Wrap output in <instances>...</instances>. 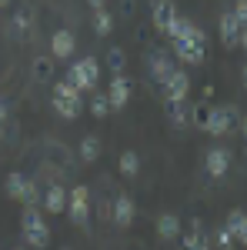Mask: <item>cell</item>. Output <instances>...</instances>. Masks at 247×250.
<instances>
[{
  "mask_svg": "<svg viewBox=\"0 0 247 250\" xmlns=\"http://www.w3.org/2000/svg\"><path fill=\"white\" fill-rule=\"evenodd\" d=\"M54 110H57L60 117H67V120L80 117V110H84V100H80V90H77L74 83H67V80L54 83Z\"/></svg>",
  "mask_w": 247,
  "mask_h": 250,
  "instance_id": "obj_1",
  "label": "cell"
},
{
  "mask_svg": "<svg viewBox=\"0 0 247 250\" xmlns=\"http://www.w3.org/2000/svg\"><path fill=\"white\" fill-rule=\"evenodd\" d=\"M20 230H23V240H27L30 247H47V244H50V227L44 224V217L37 213V207H27V210H23Z\"/></svg>",
  "mask_w": 247,
  "mask_h": 250,
  "instance_id": "obj_2",
  "label": "cell"
},
{
  "mask_svg": "<svg viewBox=\"0 0 247 250\" xmlns=\"http://www.w3.org/2000/svg\"><path fill=\"white\" fill-rule=\"evenodd\" d=\"M97 77H100V63L94 57L77 60V63H70V70H67V83H74L77 90H94Z\"/></svg>",
  "mask_w": 247,
  "mask_h": 250,
  "instance_id": "obj_3",
  "label": "cell"
},
{
  "mask_svg": "<svg viewBox=\"0 0 247 250\" xmlns=\"http://www.w3.org/2000/svg\"><path fill=\"white\" fill-rule=\"evenodd\" d=\"M174 54L184 60V63H190V67H197V63H204V30L197 27V34L194 37H177L174 40Z\"/></svg>",
  "mask_w": 247,
  "mask_h": 250,
  "instance_id": "obj_4",
  "label": "cell"
},
{
  "mask_svg": "<svg viewBox=\"0 0 247 250\" xmlns=\"http://www.w3.org/2000/svg\"><path fill=\"white\" fill-rule=\"evenodd\" d=\"M237 107L234 104H221V107H214L210 110V124H207V134H214V137H224L227 130H234L237 127Z\"/></svg>",
  "mask_w": 247,
  "mask_h": 250,
  "instance_id": "obj_5",
  "label": "cell"
},
{
  "mask_svg": "<svg viewBox=\"0 0 247 250\" xmlns=\"http://www.w3.org/2000/svg\"><path fill=\"white\" fill-rule=\"evenodd\" d=\"M67 204H70L74 224H87V217H90V190L87 187H74L70 197H67Z\"/></svg>",
  "mask_w": 247,
  "mask_h": 250,
  "instance_id": "obj_6",
  "label": "cell"
},
{
  "mask_svg": "<svg viewBox=\"0 0 247 250\" xmlns=\"http://www.w3.org/2000/svg\"><path fill=\"white\" fill-rule=\"evenodd\" d=\"M164 87V97L167 100H187V94H190V77L184 74V70H171V77L160 83Z\"/></svg>",
  "mask_w": 247,
  "mask_h": 250,
  "instance_id": "obj_7",
  "label": "cell"
},
{
  "mask_svg": "<svg viewBox=\"0 0 247 250\" xmlns=\"http://www.w3.org/2000/svg\"><path fill=\"white\" fill-rule=\"evenodd\" d=\"M174 20H177L174 0H154V27H157V34H171Z\"/></svg>",
  "mask_w": 247,
  "mask_h": 250,
  "instance_id": "obj_8",
  "label": "cell"
},
{
  "mask_svg": "<svg viewBox=\"0 0 247 250\" xmlns=\"http://www.w3.org/2000/svg\"><path fill=\"white\" fill-rule=\"evenodd\" d=\"M127 100H131V80L124 77V74H114V80H111V90H107V104H111V110L124 107Z\"/></svg>",
  "mask_w": 247,
  "mask_h": 250,
  "instance_id": "obj_9",
  "label": "cell"
},
{
  "mask_svg": "<svg viewBox=\"0 0 247 250\" xmlns=\"http://www.w3.org/2000/svg\"><path fill=\"white\" fill-rule=\"evenodd\" d=\"M147 70H151V77L157 80V83H164V80L171 77V60H167V54L164 50H151L147 54Z\"/></svg>",
  "mask_w": 247,
  "mask_h": 250,
  "instance_id": "obj_10",
  "label": "cell"
},
{
  "mask_svg": "<svg viewBox=\"0 0 247 250\" xmlns=\"http://www.w3.org/2000/svg\"><path fill=\"white\" fill-rule=\"evenodd\" d=\"M74 47H77V40L70 30H57L54 37H50V57H57V60H67L70 54H74Z\"/></svg>",
  "mask_w": 247,
  "mask_h": 250,
  "instance_id": "obj_11",
  "label": "cell"
},
{
  "mask_svg": "<svg viewBox=\"0 0 247 250\" xmlns=\"http://www.w3.org/2000/svg\"><path fill=\"white\" fill-rule=\"evenodd\" d=\"M134 213H137V207H134V200L127 197V193H117L114 207H111V217H114V224H120V227H131Z\"/></svg>",
  "mask_w": 247,
  "mask_h": 250,
  "instance_id": "obj_12",
  "label": "cell"
},
{
  "mask_svg": "<svg viewBox=\"0 0 247 250\" xmlns=\"http://www.w3.org/2000/svg\"><path fill=\"white\" fill-rule=\"evenodd\" d=\"M241 30H244V27H241L237 17L227 10V14L221 17V40H224V47H237V43H241Z\"/></svg>",
  "mask_w": 247,
  "mask_h": 250,
  "instance_id": "obj_13",
  "label": "cell"
},
{
  "mask_svg": "<svg viewBox=\"0 0 247 250\" xmlns=\"http://www.w3.org/2000/svg\"><path fill=\"white\" fill-rule=\"evenodd\" d=\"M230 167V150H224V147H214L207 154V173L210 177H224Z\"/></svg>",
  "mask_w": 247,
  "mask_h": 250,
  "instance_id": "obj_14",
  "label": "cell"
},
{
  "mask_svg": "<svg viewBox=\"0 0 247 250\" xmlns=\"http://www.w3.org/2000/svg\"><path fill=\"white\" fill-rule=\"evenodd\" d=\"M30 74H34V80H37V83H50V77H54V57H50V54H40V57H34V63H30Z\"/></svg>",
  "mask_w": 247,
  "mask_h": 250,
  "instance_id": "obj_15",
  "label": "cell"
},
{
  "mask_svg": "<svg viewBox=\"0 0 247 250\" xmlns=\"http://www.w3.org/2000/svg\"><path fill=\"white\" fill-rule=\"evenodd\" d=\"M180 250H210V240H207V233L201 230V224L190 227V233L180 240Z\"/></svg>",
  "mask_w": 247,
  "mask_h": 250,
  "instance_id": "obj_16",
  "label": "cell"
},
{
  "mask_svg": "<svg viewBox=\"0 0 247 250\" xmlns=\"http://www.w3.org/2000/svg\"><path fill=\"white\" fill-rule=\"evenodd\" d=\"M210 110H214V107H210L207 100H197V104L190 107V117H187V124H194L197 130H207V124H210Z\"/></svg>",
  "mask_w": 247,
  "mask_h": 250,
  "instance_id": "obj_17",
  "label": "cell"
},
{
  "mask_svg": "<svg viewBox=\"0 0 247 250\" xmlns=\"http://www.w3.org/2000/svg\"><path fill=\"white\" fill-rule=\"evenodd\" d=\"M44 207L50 213H60L64 207H67V193H64V187H57V184H50L47 187V193H44Z\"/></svg>",
  "mask_w": 247,
  "mask_h": 250,
  "instance_id": "obj_18",
  "label": "cell"
},
{
  "mask_svg": "<svg viewBox=\"0 0 247 250\" xmlns=\"http://www.w3.org/2000/svg\"><path fill=\"white\" fill-rule=\"evenodd\" d=\"M157 233H160L164 240H177V237H180V220H177L174 213H164V217L157 220Z\"/></svg>",
  "mask_w": 247,
  "mask_h": 250,
  "instance_id": "obj_19",
  "label": "cell"
},
{
  "mask_svg": "<svg viewBox=\"0 0 247 250\" xmlns=\"http://www.w3.org/2000/svg\"><path fill=\"white\" fill-rule=\"evenodd\" d=\"M187 117H190V107L184 100H167V120H171L174 127H184Z\"/></svg>",
  "mask_w": 247,
  "mask_h": 250,
  "instance_id": "obj_20",
  "label": "cell"
},
{
  "mask_svg": "<svg viewBox=\"0 0 247 250\" xmlns=\"http://www.w3.org/2000/svg\"><path fill=\"white\" fill-rule=\"evenodd\" d=\"M97 154H100V140H97L94 134L84 137V140H80V160H84V164H94Z\"/></svg>",
  "mask_w": 247,
  "mask_h": 250,
  "instance_id": "obj_21",
  "label": "cell"
},
{
  "mask_svg": "<svg viewBox=\"0 0 247 250\" xmlns=\"http://www.w3.org/2000/svg\"><path fill=\"white\" fill-rule=\"evenodd\" d=\"M194 34H197L194 20H187V17H180V14H177V20H174V27H171V34H167V37L177 40V37H194Z\"/></svg>",
  "mask_w": 247,
  "mask_h": 250,
  "instance_id": "obj_22",
  "label": "cell"
},
{
  "mask_svg": "<svg viewBox=\"0 0 247 250\" xmlns=\"http://www.w3.org/2000/svg\"><path fill=\"white\" fill-rule=\"evenodd\" d=\"M94 30H97V37H107L114 30V17L107 10H94Z\"/></svg>",
  "mask_w": 247,
  "mask_h": 250,
  "instance_id": "obj_23",
  "label": "cell"
},
{
  "mask_svg": "<svg viewBox=\"0 0 247 250\" xmlns=\"http://www.w3.org/2000/svg\"><path fill=\"white\" fill-rule=\"evenodd\" d=\"M23 187H27V177H23V173H7V193H10V197H14V200H20V197H23Z\"/></svg>",
  "mask_w": 247,
  "mask_h": 250,
  "instance_id": "obj_24",
  "label": "cell"
},
{
  "mask_svg": "<svg viewBox=\"0 0 247 250\" xmlns=\"http://www.w3.org/2000/svg\"><path fill=\"white\" fill-rule=\"evenodd\" d=\"M137 170H140V157L134 154V150H124V154H120V173H124V177H134Z\"/></svg>",
  "mask_w": 247,
  "mask_h": 250,
  "instance_id": "obj_25",
  "label": "cell"
},
{
  "mask_svg": "<svg viewBox=\"0 0 247 250\" xmlns=\"http://www.w3.org/2000/svg\"><path fill=\"white\" fill-rule=\"evenodd\" d=\"M90 114H94L97 120L111 114V104H107V97H104V94H94V100H90Z\"/></svg>",
  "mask_w": 247,
  "mask_h": 250,
  "instance_id": "obj_26",
  "label": "cell"
},
{
  "mask_svg": "<svg viewBox=\"0 0 247 250\" xmlns=\"http://www.w3.org/2000/svg\"><path fill=\"white\" fill-rule=\"evenodd\" d=\"M27 207H37V200H40V190H37V184L34 180H27V187H23V197H20Z\"/></svg>",
  "mask_w": 247,
  "mask_h": 250,
  "instance_id": "obj_27",
  "label": "cell"
},
{
  "mask_svg": "<svg viewBox=\"0 0 247 250\" xmlns=\"http://www.w3.org/2000/svg\"><path fill=\"white\" fill-rule=\"evenodd\" d=\"M224 227H227L230 237L237 240V237H241V227H244V213H237V210H234V213L227 217V224H224Z\"/></svg>",
  "mask_w": 247,
  "mask_h": 250,
  "instance_id": "obj_28",
  "label": "cell"
},
{
  "mask_svg": "<svg viewBox=\"0 0 247 250\" xmlns=\"http://www.w3.org/2000/svg\"><path fill=\"white\" fill-rule=\"evenodd\" d=\"M30 23H34L30 10H17V14H14V27H17V30H30Z\"/></svg>",
  "mask_w": 247,
  "mask_h": 250,
  "instance_id": "obj_29",
  "label": "cell"
},
{
  "mask_svg": "<svg viewBox=\"0 0 247 250\" xmlns=\"http://www.w3.org/2000/svg\"><path fill=\"white\" fill-rule=\"evenodd\" d=\"M107 63H111V70H114V74H120V70H124V50L114 47V50H111V57H107Z\"/></svg>",
  "mask_w": 247,
  "mask_h": 250,
  "instance_id": "obj_30",
  "label": "cell"
},
{
  "mask_svg": "<svg viewBox=\"0 0 247 250\" xmlns=\"http://www.w3.org/2000/svg\"><path fill=\"white\" fill-rule=\"evenodd\" d=\"M230 14H234V17H237V23L244 27V23H247V0H237V7H234Z\"/></svg>",
  "mask_w": 247,
  "mask_h": 250,
  "instance_id": "obj_31",
  "label": "cell"
},
{
  "mask_svg": "<svg viewBox=\"0 0 247 250\" xmlns=\"http://www.w3.org/2000/svg\"><path fill=\"white\" fill-rule=\"evenodd\" d=\"M230 244H234V237H230V230H227V227H221V230H217V247L224 250V247H230Z\"/></svg>",
  "mask_w": 247,
  "mask_h": 250,
  "instance_id": "obj_32",
  "label": "cell"
},
{
  "mask_svg": "<svg viewBox=\"0 0 247 250\" xmlns=\"http://www.w3.org/2000/svg\"><path fill=\"white\" fill-rule=\"evenodd\" d=\"M120 14L131 17V14H134V0H120Z\"/></svg>",
  "mask_w": 247,
  "mask_h": 250,
  "instance_id": "obj_33",
  "label": "cell"
},
{
  "mask_svg": "<svg viewBox=\"0 0 247 250\" xmlns=\"http://www.w3.org/2000/svg\"><path fill=\"white\" fill-rule=\"evenodd\" d=\"M3 124H7V104L0 100V134H3Z\"/></svg>",
  "mask_w": 247,
  "mask_h": 250,
  "instance_id": "obj_34",
  "label": "cell"
},
{
  "mask_svg": "<svg viewBox=\"0 0 247 250\" xmlns=\"http://www.w3.org/2000/svg\"><path fill=\"white\" fill-rule=\"evenodd\" d=\"M87 3H90L94 10H107V0H87Z\"/></svg>",
  "mask_w": 247,
  "mask_h": 250,
  "instance_id": "obj_35",
  "label": "cell"
},
{
  "mask_svg": "<svg viewBox=\"0 0 247 250\" xmlns=\"http://www.w3.org/2000/svg\"><path fill=\"white\" fill-rule=\"evenodd\" d=\"M241 47L247 50V23H244V30H241Z\"/></svg>",
  "mask_w": 247,
  "mask_h": 250,
  "instance_id": "obj_36",
  "label": "cell"
},
{
  "mask_svg": "<svg viewBox=\"0 0 247 250\" xmlns=\"http://www.w3.org/2000/svg\"><path fill=\"white\" fill-rule=\"evenodd\" d=\"M237 240H244V244H247V217H244V227H241V237H237Z\"/></svg>",
  "mask_w": 247,
  "mask_h": 250,
  "instance_id": "obj_37",
  "label": "cell"
},
{
  "mask_svg": "<svg viewBox=\"0 0 247 250\" xmlns=\"http://www.w3.org/2000/svg\"><path fill=\"white\" fill-rule=\"evenodd\" d=\"M241 80H244V87H247V63H244V74H241Z\"/></svg>",
  "mask_w": 247,
  "mask_h": 250,
  "instance_id": "obj_38",
  "label": "cell"
},
{
  "mask_svg": "<svg viewBox=\"0 0 247 250\" xmlns=\"http://www.w3.org/2000/svg\"><path fill=\"white\" fill-rule=\"evenodd\" d=\"M7 3H10V0H0V7H7Z\"/></svg>",
  "mask_w": 247,
  "mask_h": 250,
  "instance_id": "obj_39",
  "label": "cell"
},
{
  "mask_svg": "<svg viewBox=\"0 0 247 250\" xmlns=\"http://www.w3.org/2000/svg\"><path fill=\"white\" fill-rule=\"evenodd\" d=\"M244 134H247V117H244Z\"/></svg>",
  "mask_w": 247,
  "mask_h": 250,
  "instance_id": "obj_40",
  "label": "cell"
},
{
  "mask_svg": "<svg viewBox=\"0 0 247 250\" xmlns=\"http://www.w3.org/2000/svg\"><path fill=\"white\" fill-rule=\"evenodd\" d=\"M60 250H70V247H60Z\"/></svg>",
  "mask_w": 247,
  "mask_h": 250,
  "instance_id": "obj_41",
  "label": "cell"
},
{
  "mask_svg": "<svg viewBox=\"0 0 247 250\" xmlns=\"http://www.w3.org/2000/svg\"><path fill=\"white\" fill-rule=\"evenodd\" d=\"M14 250H23V247H14Z\"/></svg>",
  "mask_w": 247,
  "mask_h": 250,
  "instance_id": "obj_42",
  "label": "cell"
},
{
  "mask_svg": "<svg viewBox=\"0 0 247 250\" xmlns=\"http://www.w3.org/2000/svg\"><path fill=\"white\" fill-rule=\"evenodd\" d=\"M224 250H230V247H224Z\"/></svg>",
  "mask_w": 247,
  "mask_h": 250,
  "instance_id": "obj_43",
  "label": "cell"
}]
</instances>
